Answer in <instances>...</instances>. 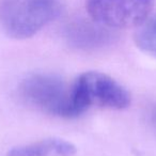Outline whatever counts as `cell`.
Masks as SVG:
<instances>
[{
  "instance_id": "cell-1",
  "label": "cell",
  "mask_w": 156,
  "mask_h": 156,
  "mask_svg": "<svg viewBox=\"0 0 156 156\" xmlns=\"http://www.w3.org/2000/svg\"><path fill=\"white\" fill-rule=\"evenodd\" d=\"M18 94L26 104L48 115L61 118L78 117L74 104L73 85L50 74H32L23 79Z\"/></svg>"
},
{
  "instance_id": "cell-2",
  "label": "cell",
  "mask_w": 156,
  "mask_h": 156,
  "mask_svg": "<svg viewBox=\"0 0 156 156\" xmlns=\"http://www.w3.org/2000/svg\"><path fill=\"white\" fill-rule=\"evenodd\" d=\"M60 8L59 0H1L0 24L9 37L28 39L58 17Z\"/></svg>"
},
{
  "instance_id": "cell-3",
  "label": "cell",
  "mask_w": 156,
  "mask_h": 156,
  "mask_svg": "<svg viewBox=\"0 0 156 156\" xmlns=\"http://www.w3.org/2000/svg\"><path fill=\"white\" fill-rule=\"evenodd\" d=\"M74 104L78 115L91 106L122 110L129 106L128 91L117 80L100 72H86L73 83Z\"/></svg>"
},
{
  "instance_id": "cell-4",
  "label": "cell",
  "mask_w": 156,
  "mask_h": 156,
  "mask_svg": "<svg viewBox=\"0 0 156 156\" xmlns=\"http://www.w3.org/2000/svg\"><path fill=\"white\" fill-rule=\"evenodd\" d=\"M156 0H86L92 20L108 29L138 27L153 11Z\"/></svg>"
},
{
  "instance_id": "cell-5",
  "label": "cell",
  "mask_w": 156,
  "mask_h": 156,
  "mask_svg": "<svg viewBox=\"0 0 156 156\" xmlns=\"http://www.w3.org/2000/svg\"><path fill=\"white\" fill-rule=\"evenodd\" d=\"M66 40L73 47L79 49H96L111 41L108 28L100 24L86 20H76L67 26L65 31Z\"/></svg>"
},
{
  "instance_id": "cell-6",
  "label": "cell",
  "mask_w": 156,
  "mask_h": 156,
  "mask_svg": "<svg viewBox=\"0 0 156 156\" xmlns=\"http://www.w3.org/2000/svg\"><path fill=\"white\" fill-rule=\"evenodd\" d=\"M76 147L60 138H48L34 143L12 147L7 156H73Z\"/></svg>"
},
{
  "instance_id": "cell-7",
  "label": "cell",
  "mask_w": 156,
  "mask_h": 156,
  "mask_svg": "<svg viewBox=\"0 0 156 156\" xmlns=\"http://www.w3.org/2000/svg\"><path fill=\"white\" fill-rule=\"evenodd\" d=\"M135 43L141 50L156 57V15L149 16L137 27Z\"/></svg>"
},
{
  "instance_id": "cell-8",
  "label": "cell",
  "mask_w": 156,
  "mask_h": 156,
  "mask_svg": "<svg viewBox=\"0 0 156 156\" xmlns=\"http://www.w3.org/2000/svg\"><path fill=\"white\" fill-rule=\"evenodd\" d=\"M151 122L156 129V108H154L153 111L151 112Z\"/></svg>"
}]
</instances>
